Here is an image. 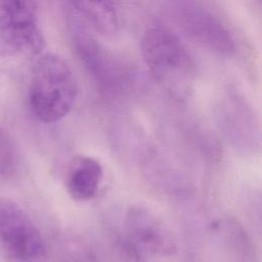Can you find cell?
<instances>
[{"instance_id": "cell-9", "label": "cell", "mask_w": 262, "mask_h": 262, "mask_svg": "<svg viewBox=\"0 0 262 262\" xmlns=\"http://www.w3.org/2000/svg\"><path fill=\"white\" fill-rule=\"evenodd\" d=\"M67 4L93 30L103 35H113L119 28V15L112 2L75 1Z\"/></svg>"}, {"instance_id": "cell-4", "label": "cell", "mask_w": 262, "mask_h": 262, "mask_svg": "<svg viewBox=\"0 0 262 262\" xmlns=\"http://www.w3.org/2000/svg\"><path fill=\"white\" fill-rule=\"evenodd\" d=\"M123 245L136 261L170 256L176 251V243L164 222L143 206H131L123 223Z\"/></svg>"}, {"instance_id": "cell-1", "label": "cell", "mask_w": 262, "mask_h": 262, "mask_svg": "<svg viewBox=\"0 0 262 262\" xmlns=\"http://www.w3.org/2000/svg\"><path fill=\"white\" fill-rule=\"evenodd\" d=\"M141 55L148 72L172 97L184 100L193 91L196 67L179 36L167 26H149L140 41Z\"/></svg>"}, {"instance_id": "cell-6", "label": "cell", "mask_w": 262, "mask_h": 262, "mask_svg": "<svg viewBox=\"0 0 262 262\" xmlns=\"http://www.w3.org/2000/svg\"><path fill=\"white\" fill-rule=\"evenodd\" d=\"M67 11L72 42L88 72L105 90H120L125 83L120 64L98 43L93 30L68 4Z\"/></svg>"}, {"instance_id": "cell-3", "label": "cell", "mask_w": 262, "mask_h": 262, "mask_svg": "<svg viewBox=\"0 0 262 262\" xmlns=\"http://www.w3.org/2000/svg\"><path fill=\"white\" fill-rule=\"evenodd\" d=\"M45 40L33 1L0 0V57L40 54Z\"/></svg>"}, {"instance_id": "cell-10", "label": "cell", "mask_w": 262, "mask_h": 262, "mask_svg": "<svg viewBox=\"0 0 262 262\" xmlns=\"http://www.w3.org/2000/svg\"><path fill=\"white\" fill-rule=\"evenodd\" d=\"M77 262H95V261L89 256H82V258H80V260H78Z\"/></svg>"}, {"instance_id": "cell-2", "label": "cell", "mask_w": 262, "mask_h": 262, "mask_svg": "<svg viewBox=\"0 0 262 262\" xmlns=\"http://www.w3.org/2000/svg\"><path fill=\"white\" fill-rule=\"evenodd\" d=\"M78 96L76 77L60 56L41 54L36 60L28 90L34 116L43 123L62 120L72 111Z\"/></svg>"}, {"instance_id": "cell-8", "label": "cell", "mask_w": 262, "mask_h": 262, "mask_svg": "<svg viewBox=\"0 0 262 262\" xmlns=\"http://www.w3.org/2000/svg\"><path fill=\"white\" fill-rule=\"evenodd\" d=\"M103 179V168L98 160L86 155L73 157L64 171V187L71 199L87 202L95 198Z\"/></svg>"}, {"instance_id": "cell-7", "label": "cell", "mask_w": 262, "mask_h": 262, "mask_svg": "<svg viewBox=\"0 0 262 262\" xmlns=\"http://www.w3.org/2000/svg\"><path fill=\"white\" fill-rule=\"evenodd\" d=\"M0 239L18 260H36L45 253L44 239L33 220L16 202L4 196H0Z\"/></svg>"}, {"instance_id": "cell-5", "label": "cell", "mask_w": 262, "mask_h": 262, "mask_svg": "<svg viewBox=\"0 0 262 262\" xmlns=\"http://www.w3.org/2000/svg\"><path fill=\"white\" fill-rule=\"evenodd\" d=\"M166 12L175 26L190 40L219 54L235 50L232 35L223 23L209 9L193 1H172Z\"/></svg>"}]
</instances>
